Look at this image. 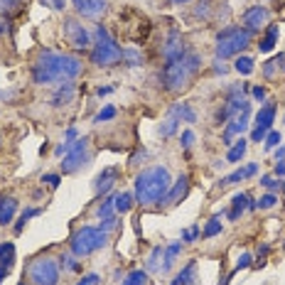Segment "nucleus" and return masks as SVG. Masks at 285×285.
Wrapping results in <instances>:
<instances>
[{"instance_id": "13d9d810", "label": "nucleus", "mask_w": 285, "mask_h": 285, "mask_svg": "<svg viewBox=\"0 0 285 285\" xmlns=\"http://www.w3.org/2000/svg\"><path fill=\"white\" fill-rule=\"evenodd\" d=\"M256 172H258V165H256V163H248V165H246V177H253Z\"/></svg>"}, {"instance_id": "473e14b6", "label": "nucleus", "mask_w": 285, "mask_h": 285, "mask_svg": "<svg viewBox=\"0 0 285 285\" xmlns=\"http://www.w3.org/2000/svg\"><path fill=\"white\" fill-rule=\"evenodd\" d=\"M234 69L239 72V74H243V77H248L253 69H256V64H253V59L251 57H236V62H234Z\"/></svg>"}, {"instance_id": "f03ea898", "label": "nucleus", "mask_w": 285, "mask_h": 285, "mask_svg": "<svg viewBox=\"0 0 285 285\" xmlns=\"http://www.w3.org/2000/svg\"><path fill=\"white\" fill-rule=\"evenodd\" d=\"M170 185H172L170 170L165 165H153V167H148V170H142V172L135 175V182H133L135 192H133V197H135V202L140 207H155V204L163 202Z\"/></svg>"}, {"instance_id": "ea45409f", "label": "nucleus", "mask_w": 285, "mask_h": 285, "mask_svg": "<svg viewBox=\"0 0 285 285\" xmlns=\"http://www.w3.org/2000/svg\"><path fill=\"white\" fill-rule=\"evenodd\" d=\"M59 261H62L59 265H62L64 271H79V268H81V263L77 261V256H74V253H69V256H62Z\"/></svg>"}, {"instance_id": "a211bd4d", "label": "nucleus", "mask_w": 285, "mask_h": 285, "mask_svg": "<svg viewBox=\"0 0 285 285\" xmlns=\"http://www.w3.org/2000/svg\"><path fill=\"white\" fill-rule=\"evenodd\" d=\"M15 211H17V199L12 194H3L0 197V226H8L12 219H15Z\"/></svg>"}, {"instance_id": "58836bf2", "label": "nucleus", "mask_w": 285, "mask_h": 285, "mask_svg": "<svg viewBox=\"0 0 285 285\" xmlns=\"http://www.w3.org/2000/svg\"><path fill=\"white\" fill-rule=\"evenodd\" d=\"M123 62H128V66H140L142 55L138 49H123Z\"/></svg>"}, {"instance_id": "6e6552de", "label": "nucleus", "mask_w": 285, "mask_h": 285, "mask_svg": "<svg viewBox=\"0 0 285 285\" xmlns=\"http://www.w3.org/2000/svg\"><path fill=\"white\" fill-rule=\"evenodd\" d=\"M62 34H64L66 44H69L74 52H88V49H91L94 37H91L86 25L79 20V17H72V15L64 17V20H62Z\"/></svg>"}, {"instance_id": "79ce46f5", "label": "nucleus", "mask_w": 285, "mask_h": 285, "mask_svg": "<svg viewBox=\"0 0 285 285\" xmlns=\"http://www.w3.org/2000/svg\"><path fill=\"white\" fill-rule=\"evenodd\" d=\"M113 118H116V109H113V106H106V109H101L99 113H96L94 123H106V121H113Z\"/></svg>"}, {"instance_id": "9b49d317", "label": "nucleus", "mask_w": 285, "mask_h": 285, "mask_svg": "<svg viewBox=\"0 0 285 285\" xmlns=\"http://www.w3.org/2000/svg\"><path fill=\"white\" fill-rule=\"evenodd\" d=\"M74 12L84 20H101L109 10V0H72Z\"/></svg>"}, {"instance_id": "4be33fe9", "label": "nucleus", "mask_w": 285, "mask_h": 285, "mask_svg": "<svg viewBox=\"0 0 285 285\" xmlns=\"http://www.w3.org/2000/svg\"><path fill=\"white\" fill-rule=\"evenodd\" d=\"M163 256H165V246H155L150 251L148 263H145V271L148 273H163Z\"/></svg>"}, {"instance_id": "2f4dec72", "label": "nucleus", "mask_w": 285, "mask_h": 285, "mask_svg": "<svg viewBox=\"0 0 285 285\" xmlns=\"http://www.w3.org/2000/svg\"><path fill=\"white\" fill-rule=\"evenodd\" d=\"M40 214H42V209H40V207H27V209H25V211L20 214L17 224H15V234H20V231L25 229V224L32 219V217H40Z\"/></svg>"}, {"instance_id": "aec40b11", "label": "nucleus", "mask_w": 285, "mask_h": 285, "mask_svg": "<svg viewBox=\"0 0 285 285\" xmlns=\"http://www.w3.org/2000/svg\"><path fill=\"white\" fill-rule=\"evenodd\" d=\"M77 96V86L69 81V84H59V88L55 91V96H52V103L55 106H69L72 101Z\"/></svg>"}, {"instance_id": "680f3d73", "label": "nucleus", "mask_w": 285, "mask_h": 285, "mask_svg": "<svg viewBox=\"0 0 285 285\" xmlns=\"http://www.w3.org/2000/svg\"><path fill=\"white\" fill-rule=\"evenodd\" d=\"M167 3H172V5H187L189 0H167Z\"/></svg>"}, {"instance_id": "9d476101", "label": "nucleus", "mask_w": 285, "mask_h": 285, "mask_svg": "<svg viewBox=\"0 0 285 285\" xmlns=\"http://www.w3.org/2000/svg\"><path fill=\"white\" fill-rule=\"evenodd\" d=\"M160 55H163L165 62H175L180 57L187 55V47H185V37L180 30H170L167 37L163 40V49H160Z\"/></svg>"}, {"instance_id": "c756f323", "label": "nucleus", "mask_w": 285, "mask_h": 285, "mask_svg": "<svg viewBox=\"0 0 285 285\" xmlns=\"http://www.w3.org/2000/svg\"><path fill=\"white\" fill-rule=\"evenodd\" d=\"M121 285H148V271H142V268L131 271V273L121 280Z\"/></svg>"}, {"instance_id": "0eeeda50", "label": "nucleus", "mask_w": 285, "mask_h": 285, "mask_svg": "<svg viewBox=\"0 0 285 285\" xmlns=\"http://www.w3.org/2000/svg\"><path fill=\"white\" fill-rule=\"evenodd\" d=\"M59 275H62V265L55 256H37L27 265V278L32 285H59Z\"/></svg>"}, {"instance_id": "e433bc0d", "label": "nucleus", "mask_w": 285, "mask_h": 285, "mask_svg": "<svg viewBox=\"0 0 285 285\" xmlns=\"http://www.w3.org/2000/svg\"><path fill=\"white\" fill-rule=\"evenodd\" d=\"M177 126H180V121H177V118H167V121L157 128V133H160L163 138H170V135H175V133H177Z\"/></svg>"}, {"instance_id": "f704fd0d", "label": "nucleus", "mask_w": 285, "mask_h": 285, "mask_svg": "<svg viewBox=\"0 0 285 285\" xmlns=\"http://www.w3.org/2000/svg\"><path fill=\"white\" fill-rule=\"evenodd\" d=\"M241 180H246V167H241V170H234L231 175L221 177V180H219V187H231V185H239Z\"/></svg>"}, {"instance_id": "a18cd8bd", "label": "nucleus", "mask_w": 285, "mask_h": 285, "mask_svg": "<svg viewBox=\"0 0 285 285\" xmlns=\"http://www.w3.org/2000/svg\"><path fill=\"white\" fill-rule=\"evenodd\" d=\"M199 236V226H189L182 231V243H194Z\"/></svg>"}, {"instance_id": "052dcab7", "label": "nucleus", "mask_w": 285, "mask_h": 285, "mask_svg": "<svg viewBox=\"0 0 285 285\" xmlns=\"http://www.w3.org/2000/svg\"><path fill=\"white\" fill-rule=\"evenodd\" d=\"M8 273H10V268H5V265H0V283L8 278Z\"/></svg>"}, {"instance_id": "2eb2a0df", "label": "nucleus", "mask_w": 285, "mask_h": 285, "mask_svg": "<svg viewBox=\"0 0 285 285\" xmlns=\"http://www.w3.org/2000/svg\"><path fill=\"white\" fill-rule=\"evenodd\" d=\"M246 209H256V202H253L246 192H236L234 194V199H231V211H229V219L236 221L239 217H241Z\"/></svg>"}, {"instance_id": "c85d7f7f", "label": "nucleus", "mask_w": 285, "mask_h": 285, "mask_svg": "<svg viewBox=\"0 0 285 285\" xmlns=\"http://www.w3.org/2000/svg\"><path fill=\"white\" fill-rule=\"evenodd\" d=\"M133 202H135V197H133L131 192H118V194H116V211H118V214H128Z\"/></svg>"}, {"instance_id": "f257e3e1", "label": "nucleus", "mask_w": 285, "mask_h": 285, "mask_svg": "<svg viewBox=\"0 0 285 285\" xmlns=\"http://www.w3.org/2000/svg\"><path fill=\"white\" fill-rule=\"evenodd\" d=\"M84 72V62L69 52L42 49L37 52L32 62V81L37 86H52V84H69Z\"/></svg>"}, {"instance_id": "c9c22d12", "label": "nucleus", "mask_w": 285, "mask_h": 285, "mask_svg": "<svg viewBox=\"0 0 285 285\" xmlns=\"http://www.w3.org/2000/svg\"><path fill=\"white\" fill-rule=\"evenodd\" d=\"M221 234V221L219 217H214V219L207 221V226H204V239H214V236H219Z\"/></svg>"}, {"instance_id": "37998d69", "label": "nucleus", "mask_w": 285, "mask_h": 285, "mask_svg": "<svg viewBox=\"0 0 285 285\" xmlns=\"http://www.w3.org/2000/svg\"><path fill=\"white\" fill-rule=\"evenodd\" d=\"M261 185H263L265 189H268V192H278L280 187L285 189V185H280V182H278L275 177H271V175H263V177H261Z\"/></svg>"}, {"instance_id": "423d86ee", "label": "nucleus", "mask_w": 285, "mask_h": 285, "mask_svg": "<svg viewBox=\"0 0 285 285\" xmlns=\"http://www.w3.org/2000/svg\"><path fill=\"white\" fill-rule=\"evenodd\" d=\"M109 243V231H103L101 226H81L72 234L69 248L77 258H86L94 251H99Z\"/></svg>"}, {"instance_id": "1a4fd4ad", "label": "nucleus", "mask_w": 285, "mask_h": 285, "mask_svg": "<svg viewBox=\"0 0 285 285\" xmlns=\"http://www.w3.org/2000/svg\"><path fill=\"white\" fill-rule=\"evenodd\" d=\"M91 160V140L88 138H77L74 142H69V150L62 157V172L64 175H74L84 165Z\"/></svg>"}, {"instance_id": "b1692460", "label": "nucleus", "mask_w": 285, "mask_h": 285, "mask_svg": "<svg viewBox=\"0 0 285 285\" xmlns=\"http://www.w3.org/2000/svg\"><path fill=\"white\" fill-rule=\"evenodd\" d=\"M180 251H182V241H175V243H170V246H165V256H163V273H167L172 265H175L177 261V256H180Z\"/></svg>"}, {"instance_id": "6ab92c4d", "label": "nucleus", "mask_w": 285, "mask_h": 285, "mask_svg": "<svg viewBox=\"0 0 285 285\" xmlns=\"http://www.w3.org/2000/svg\"><path fill=\"white\" fill-rule=\"evenodd\" d=\"M170 285H197V261H189V263L172 278Z\"/></svg>"}, {"instance_id": "7c9ffc66", "label": "nucleus", "mask_w": 285, "mask_h": 285, "mask_svg": "<svg viewBox=\"0 0 285 285\" xmlns=\"http://www.w3.org/2000/svg\"><path fill=\"white\" fill-rule=\"evenodd\" d=\"M15 263V246L12 243H0V265L12 268Z\"/></svg>"}, {"instance_id": "20e7f679", "label": "nucleus", "mask_w": 285, "mask_h": 285, "mask_svg": "<svg viewBox=\"0 0 285 285\" xmlns=\"http://www.w3.org/2000/svg\"><path fill=\"white\" fill-rule=\"evenodd\" d=\"M91 37H94V42H91L88 57L94 66H116L118 62H123V47L111 37V32L103 25H99Z\"/></svg>"}, {"instance_id": "bb28decb", "label": "nucleus", "mask_w": 285, "mask_h": 285, "mask_svg": "<svg viewBox=\"0 0 285 285\" xmlns=\"http://www.w3.org/2000/svg\"><path fill=\"white\" fill-rule=\"evenodd\" d=\"M25 8V0H0V15L3 17H12Z\"/></svg>"}, {"instance_id": "864d4df0", "label": "nucleus", "mask_w": 285, "mask_h": 285, "mask_svg": "<svg viewBox=\"0 0 285 285\" xmlns=\"http://www.w3.org/2000/svg\"><path fill=\"white\" fill-rule=\"evenodd\" d=\"M79 138V131L77 128H66L64 131V142H74Z\"/></svg>"}, {"instance_id": "4c0bfd02", "label": "nucleus", "mask_w": 285, "mask_h": 285, "mask_svg": "<svg viewBox=\"0 0 285 285\" xmlns=\"http://www.w3.org/2000/svg\"><path fill=\"white\" fill-rule=\"evenodd\" d=\"M275 204H278V194L275 192H268L261 199H256V209H273Z\"/></svg>"}, {"instance_id": "6e6d98bb", "label": "nucleus", "mask_w": 285, "mask_h": 285, "mask_svg": "<svg viewBox=\"0 0 285 285\" xmlns=\"http://www.w3.org/2000/svg\"><path fill=\"white\" fill-rule=\"evenodd\" d=\"M214 72H217V74H226L229 66L224 64V59H217V62H214Z\"/></svg>"}, {"instance_id": "5fc2aeb1", "label": "nucleus", "mask_w": 285, "mask_h": 285, "mask_svg": "<svg viewBox=\"0 0 285 285\" xmlns=\"http://www.w3.org/2000/svg\"><path fill=\"white\" fill-rule=\"evenodd\" d=\"M273 175H275V177H285V160H278V163H275Z\"/></svg>"}, {"instance_id": "a878e982", "label": "nucleus", "mask_w": 285, "mask_h": 285, "mask_svg": "<svg viewBox=\"0 0 285 285\" xmlns=\"http://www.w3.org/2000/svg\"><path fill=\"white\" fill-rule=\"evenodd\" d=\"M278 34H280V27H278V25H268V30H265L258 49H261V52H271L275 47V42H278Z\"/></svg>"}, {"instance_id": "ddd939ff", "label": "nucleus", "mask_w": 285, "mask_h": 285, "mask_svg": "<svg viewBox=\"0 0 285 285\" xmlns=\"http://www.w3.org/2000/svg\"><path fill=\"white\" fill-rule=\"evenodd\" d=\"M187 192H189V175H185V172H182V175H180L175 182L170 185L167 194H165L163 202H160V207H175V204H180V202L187 197Z\"/></svg>"}, {"instance_id": "412c9836", "label": "nucleus", "mask_w": 285, "mask_h": 285, "mask_svg": "<svg viewBox=\"0 0 285 285\" xmlns=\"http://www.w3.org/2000/svg\"><path fill=\"white\" fill-rule=\"evenodd\" d=\"M170 116L177 118L180 123H197V113H194V109L189 103H175L170 109Z\"/></svg>"}, {"instance_id": "f8f14e48", "label": "nucleus", "mask_w": 285, "mask_h": 285, "mask_svg": "<svg viewBox=\"0 0 285 285\" xmlns=\"http://www.w3.org/2000/svg\"><path fill=\"white\" fill-rule=\"evenodd\" d=\"M271 20V10L265 8V5H251V8H246L241 15V27H246L248 32H258L261 27H265Z\"/></svg>"}, {"instance_id": "dca6fc26", "label": "nucleus", "mask_w": 285, "mask_h": 285, "mask_svg": "<svg viewBox=\"0 0 285 285\" xmlns=\"http://www.w3.org/2000/svg\"><path fill=\"white\" fill-rule=\"evenodd\" d=\"M116 180H118V170H116V167H106V170L96 177L94 192H96V194H106V192H111L113 185H116Z\"/></svg>"}, {"instance_id": "5701e85b", "label": "nucleus", "mask_w": 285, "mask_h": 285, "mask_svg": "<svg viewBox=\"0 0 285 285\" xmlns=\"http://www.w3.org/2000/svg\"><path fill=\"white\" fill-rule=\"evenodd\" d=\"M246 150H248V140H246V138L234 140L229 148V153H226V163H239L243 155H246Z\"/></svg>"}, {"instance_id": "39448f33", "label": "nucleus", "mask_w": 285, "mask_h": 285, "mask_svg": "<svg viewBox=\"0 0 285 285\" xmlns=\"http://www.w3.org/2000/svg\"><path fill=\"white\" fill-rule=\"evenodd\" d=\"M253 32H248L246 27H239V25H229L224 27L219 34H217V44H214V52H217V59H229V57H239L251 44Z\"/></svg>"}, {"instance_id": "f3484780", "label": "nucleus", "mask_w": 285, "mask_h": 285, "mask_svg": "<svg viewBox=\"0 0 285 285\" xmlns=\"http://www.w3.org/2000/svg\"><path fill=\"white\" fill-rule=\"evenodd\" d=\"M275 113H278L275 101H268L263 109L256 113V128H265V131H271V126L275 123Z\"/></svg>"}, {"instance_id": "72a5a7b5", "label": "nucleus", "mask_w": 285, "mask_h": 285, "mask_svg": "<svg viewBox=\"0 0 285 285\" xmlns=\"http://www.w3.org/2000/svg\"><path fill=\"white\" fill-rule=\"evenodd\" d=\"M211 10H214V3H211V0H199L197 5H194V17L211 20Z\"/></svg>"}, {"instance_id": "cd10ccee", "label": "nucleus", "mask_w": 285, "mask_h": 285, "mask_svg": "<svg viewBox=\"0 0 285 285\" xmlns=\"http://www.w3.org/2000/svg\"><path fill=\"white\" fill-rule=\"evenodd\" d=\"M113 209H116V194H111V197H106L101 202L99 209H96V217H99L101 221L111 219V217H113Z\"/></svg>"}, {"instance_id": "a19ab883", "label": "nucleus", "mask_w": 285, "mask_h": 285, "mask_svg": "<svg viewBox=\"0 0 285 285\" xmlns=\"http://www.w3.org/2000/svg\"><path fill=\"white\" fill-rule=\"evenodd\" d=\"M280 131H268V135H265V140H263V145H265V150H273V148H278L280 145Z\"/></svg>"}, {"instance_id": "7ed1b4c3", "label": "nucleus", "mask_w": 285, "mask_h": 285, "mask_svg": "<svg viewBox=\"0 0 285 285\" xmlns=\"http://www.w3.org/2000/svg\"><path fill=\"white\" fill-rule=\"evenodd\" d=\"M202 69V57L197 52H187L185 57H180L175 62H165L163 66V86L170 94H180L189 88L192 79L199 74Z\"/></svg>"}, {"instance_id": "4468645a", "label": "nucleus", "mask_w": 285, "mask_h": 285, "mask_svg": "<svg viewBox=\"0 0 285 285\" xmlns=\"http://www.w3.org/2000/svg\"><path fill=\"white\" fill-rule=\"evenodd\" d=\"M246 131H248V113H243V116H239V118H231V121L226 123L224 135H221V142L231 148L234 138H236V135H239V138H243V133H246Z\"/></svg>"}, {"instance_id": "49530a36", "label": "nucleus", "mask_w": 285, "mask_h": 285, "mask_svg": "<svg viewBox=\"0 0 285 285\" xmlns=\"http://www.w3.org/2000/svg\"><path fill=\"white\" fill-rule=\"evenodd\" d=\"M40 3H42L44 8H49V10H55V12L66 8V0H40Z\"/></svg>"}, {"instance_id": "de8ad7c7", "label": "nucleus", "mask_w": 285, "mask_h": 285, "mask_svg": "<svg viewBox=\"0 0 285 285\" xmlns=\"http://www.w3.org/2000/svg\"><path fill=\"white\" fill-rule=\"evenodd\" d=\"M99 283H101V275L99 273H88V275H84L77 285H99Z\"/></svg>"}, {"instance_id": "4d7b16f0", "label": "nucleus", "mask_w": 285, "mask_h": 285, "mask_svg": "<svg viewBox=\"0 0 285 285\" xmlns=\"http://www.w3.org/2000/svg\"><path fill=\"white\" fill-rule=\"evenodd\" d=\"M66 150H69V142H59V145L55 148V155H57V157H64Z\"/></svg>"}, {"instance_id": "c03bdc74", "label": "nucleus", "mask_w": 285, "mask_h": 285, "mask_svg": "<svg viewBox=\"0 0 285 285\" xmlns=\"http://www.w3.org/2000/svg\"><path fill=\"white\" fill-rule=\"evenodd\" d=\"M194 140H197L194 131H182V135H180V145H182L185 150H189V148L194 145Z\"/></svg>"}, {"instance_id": "bf43d9fd", "label": "nucleus", "mask_w": 285, "mask_h": 285, "mask_svg": "<svg viewBox=\"0 0 285 285\" xmlns=\"http://www.w3.org/2000/svg\"><path fill=\"white\" fill-rule=\"evenodd\" d=\"M96 94H99V96H109V94H113V86H99Z\"/></svg>"}, {"instance_id": "393cba45", "label": "nucleus", "mask_w": 285, "mask_h": 285, "mask_svg": "<svg viewBox=\"0 0 285 285\" xmlns=\"http://www.w3.org/2000/svg\"><path fill=\"white\" fill-rule=\"evenodd\" d=\"M283 72H285V55L273 57V59L263 66V77L265 79H275L278 74H283Z\"/></svg>"}, {"instance_id": "09e8293b", "label": "nucleus", "mask_w": 285, "mask_h": 285, "mask_svg": "<svg viewBox=\"0 0 285 285\" xmlns=\"http://www.w3.org/2000/svg\"><path fill=\"white\" fill-rule=\"evenodd\" d=\"M42 182H47V187L57 189V187H59V182H62V177H59V175H42Z\"/></svg>"}, {"instance_id": "603ef678", "label": "nucleus", "mask_w": 285, "mask_h": 285, "mask_svg": "<svg viewBox=\"0 0 285 285\" xmlns=\"http://www.w3.org/2000/svg\"><path fill=\"white\" fill-rule=\"evenodd\" d=\"M251 96L256 101H263L265 99V86H253L251 88Z\"/></svg>"}, {"instance_id": "3c124183", "label": "nucleus", "mask_w": 285, "mask_h": 285, "mask_svg": "<svg viewBox=\"0 0 285 285\" xmlns=\"http://www.w3.org/2000/svg\"><path fill=\"white\" fill-rule=\"evenodd\" d=\"M253 261L251 253H241V258H239V263H236V271H241V268H248Z\"/></svg>"}, {"instance_id": "8fccbe9b", "label": "nucleus", "mask_w": 285, "mask_h": 285, "mask_svg": "<svg viewBox=\"0 0 285 285\" xmlns=\"http://www.w3.org/2000/svg\"><path fill=\"white\" fill-rule=\"evenodd\" d=\"M265 135H268V131H265V128H253L251 140H253V142H263V140H265Z\"/></svg>"}]
</instances>
